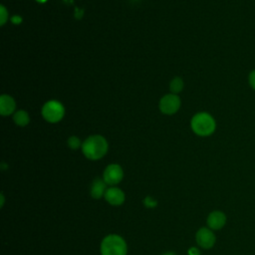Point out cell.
I'll use <instances>...</instances> for the list:
<instances>
[{
	"label": "cell",
	"instance_id": "9c48e42d",
	"mask_svg": "<svg viewBox=\"0 0 255 255\" xmlns=\"http://www.w3.org/2000/svg\"><path fill=\"white\" fill-rule=\"evenodd\" d=\"M206 222H207L208 228H210L211 230H219L225 225L226 216L223 212L219 210H215L209 213V215L207 216Z\"/></svg>",
	"mask_w": 255,
	"mask_h": 255
},
{
	"label": "cell",
	"instance_id": "5b68a950",
	"mask_svg": "<svg viewBox=\"0 0 255 255\" xmlns=\"http://www.w3.org/2000/svg\"><path fill=\"white\" fill-rule=\"evenodd\" d=\"M181 102L177 95L175 94H167L163 96L159 101V110L164 115H173L180 108Z\"/></svg>",
	"mask_w": 255,
	"mask_h": 255
},
{
	"label": "cell",
	"instance_id": "6da1fadb",
	"mask_svg": "<svg viewBox=\"0 0 255 255\" xmlns=\"http://www.w3.org/2000/svg\"><path fill=\"white\" fill-rule=\"evenodd\" d=\"M83 154L90 160H99L108 152L109 144L107 139L100 134L88 136L82 143Z\"/></svg>",
	"mask_w": 255,
	"mask_h": 255
},
{
	"label": "cell",
	"instance_id": "ac0fdd59",
	"mask_svg": "<svg viewBox=\"0 0 255 255\" xmlns=\"http://www.w3.org/2000/svg\"><path fill=\"white\" fill-rule=\"evenodd\" d=\"M188 254H189V255H199L200 253H199V251H198L197 248L192 247V248H190V249L188 250Z\"/></svg>",
	"mask_w": 255,
	"mask_h": 255
},
{
	"label": "cell",
	"instance_id": "2e32d148",
	"mask_svg": "<svg viewBox=\"0 0 255 255\" xmlns=\"http://www.w3.org/2000/svg\"><path fill=\"white\" fill-rule=\"evenodd\" d=\"M248 82H249L250 87H251L253 90H255V70H253V71L249 74Z\"/></svg>",
	"mask_w": 255,
	"mask_h": 255
},
{
	"label": "cell",
	"instance_id": "7a4b0ae2",
	"mask_svg": "<svg viewBox=\"0 0 255 255\" xmlns=\"http://www.w3.org/2000/svg\"><path fill=\"white\" fill-rule=\"evenodd\" d=\"M190 127L195 134L199 136H208L215 131L216 123L210 114L201 112L192 117Z\"/></svg>",
	"mask_w": 255,
	"mask_h": 255
},
{
	"label": "cell",
	"instance_id": "ffe728a7",
	"mask_svg": "<svg viewBox=\"0 0 255 255\" xmlns=\"http://www.w3.org/2000/svg\"><path fill=\"white\" fill-rule=\"evenodd\" d=\"M162 255H176V254L173 253V252H165V253H163Z\"/></svg>",
	"mask_w": 255,
	"mask_h": 255
},
{
	"label": "cell",
	"instance_id": "8fae6325",
	"mask_svg": "<svg viewBox=\"0 0 255 255\" xmlns=\"http://www.w3.org/2000/svg\"><path fill=\"white\" fill-rule=\"evenodd\" d=\"M107 183L103 178H95L91 184V196L94 199H100L105 196V193L107 191Z\"/></svg>",
	"mask_w": 255,
	"mask_h": 255
},
{
	"label": "cell",
	"instance_id": "277c9868",
	"mask_svg": "<svg viewBox=\"0 0 255 255\" xmlns=\"http://www.w3.org/2000/svg\"><path fill=\"white\" fill-rule=\"evenodd\" d=\"M41 113L45 121L51 124H56L64 118L65 108L60 102L52 100L44 104Z\"/></svg>",
	"mask_w": 255,
	"mask_h": 255
},
{
	"label": "cell",
	"instance_id": "44dd1931",
	"mask_svg": "<svg viewBox=\"0 0 255 255\" xmlns=\"http://www.w3.org/2000/svg\"><path fill=\"white\" fill-rule=\"evenodd\" d=\"M38 1H39V2H45L46 0H38Z\"/></svg>",
	"mask_w": 255,
	"mask_h": 255
},
{
	"label": "cell",
	"instance_id": "5bb4252c",
	"mask_svg": "<svg viewBox=\"0 0 255 255\" xmlns=\"http://www.w3.org/2000/svg\"><path fill=\"white\" fill-rule=\"evenodd\" d=\"M67 143H68V146L71 149H78L79 147H82V143L83 142H81V140H80V138L78 136L72 135V136H70L68 138Z\"/></svg>",
	"mask_w": 255,
	"mask_h": 255
},
{
	"label": "cell",
	"instance_id": "4fadbf2b",
	"mask_svg": "<svg viewBox=\"0 0 255 255\" xmlns=\"http://www.w3.org/2000/svg\"><path fill=\"white\" fill-rule=\"evenodd\" d=\"M183 87H184V83L182 79L179 77H174L169 84V90L171 94H175V95L179 94L182 91Z\"/></svg>",
	"mask_w": 255,
	"mask_h": 255
},
{
	"label": "cell",
	"instance_id": "7c38bea8",
	"mask_svg": "<svg viewBox=\"0 0 255 255\" xmlns=\"http://www.w3.org/2000/svg\"><path fill=\"white\" fill-rule=\"evenodd\" d=\"M13 121L19 127H26L30 123V117L26 111L19 110L13 114Z\"/></svg>",
	"mask_w": 255,
	"mask_h": 255
},
{
	"label": "cell",
	"instance_id": "ba28073f",
	"mask_svg": "<svg viewBox=\"0 0 255 255\" xmlns=\"http://www.w3.org/2000/svg\"><path fill=\"white\" fill-rule=\"evenodd\" d=\"M104 198L111 205L119 206V205H122L125 202L126 195H125L124 191L121 188L116 187V186H111L107 189Z\"/></svg>",
	"mask_w": 255,
	"mask_h": 255
},
{
	"label": "cell",
	"instance_id": "52a82bcc",
	"mask_svg": "<svg viewBox=\"0 0 255 255\" xmlns=\"http://www.w3.org/2000/svg\"><path fill=\"white\" fill-rule=\"evenodd\" d=\"M195 240L199 247L203 249H210L215 244L216 237L210 228L201 227L195 234Z\"/></svg>",
	"mask_w": 255,
	"mask_h": 255
},
{
	"label": "cell",
	"instance_id": "9a60e30c",
	"mask_svg": "<svg viewBox=\"0 0 255 255\" xmlns=\"http://www.w3.org/2000/svg\"><path fill=\"white\" fill-rule=\"evenodd\" d=\"M8 20V11L6 10V8L1 5L0 6V25L3 26Z\"/></svg>",
	"mask_w": 255,
	"mask_h": 255
},
{
	"label": "cell",
	"instance_id": "8992f818",
	"mask_svg": "<svg viewBox=\"0 0 255 255\" xmlns=\"http://www.w3.org/2000/svg\"><path fill=\"white\" fill-rule=\"evenodd\" d=\"M124 177V170L120 164L111 163L109 164L104 172H103V179L108 185L115 186L122 181Z\"/></svg>",
	"mask_w": 255,
	"mask_h": 255
},
{
	"label": "cell",
	"instance_id": "e0dca14e",
	"mask_svg": "<svg viewBox=\"0 0 255 255\" xmlns=\"http://www.w3.org/2000/svg\"><path fill=\"white\" fill-rule=\"evenodd\" d=\"M144 204L147 207H154L156 205V201L153 198H151V197H146L144 199Z\"/></svg>",
	"mask_w": 255,
	"mask_h": 255
},
{
	"label": "cell",
	"instance_id": "30bf717a",
	"mask_svg": "<svg viewBox=\"0 0 255 255\" xmlns=\"http://www.w3.org/2000/svg\"><path fill=\"white\" fill-rule=\"evenodd\" d=\"M16 102L9 95H2L0 97V114L3 117L10 116L15 113Z\"/></svg>",
	"mask_w": 255,
	"mask_h": 255
},
{
	"label": "cell",
	"instance_id": "3957f363",
	"mask_svg": "<svg viewBox=\"0 0 255 255\" xmlns=\"http://www.w3.org/2000/svg\"><path fill=\"white\" fill-rule=\"evenodd\" d=\"M101 255H127L128 245L118 234H109L101 242Z\"/></svg>",
	"mask_w": 255,
	"mask_h": 255
},
{
	"label": "cell",
	"instance_id": "d6986e66",
	"mask_svg": "<svg viewBox=\"0 0 255 255\" xmlns=\"http://www.w3.org/2000/svg\"><path fill=\"white\" fill-rule=\"evenodd\" d=\"M11 21H12V23H14V24H19V23L22 22V18H21L20 16H13L12 19H11Z\"/></svg>",
	"mask_w": 255,
	"mask_h": 255
}]
</instances>
